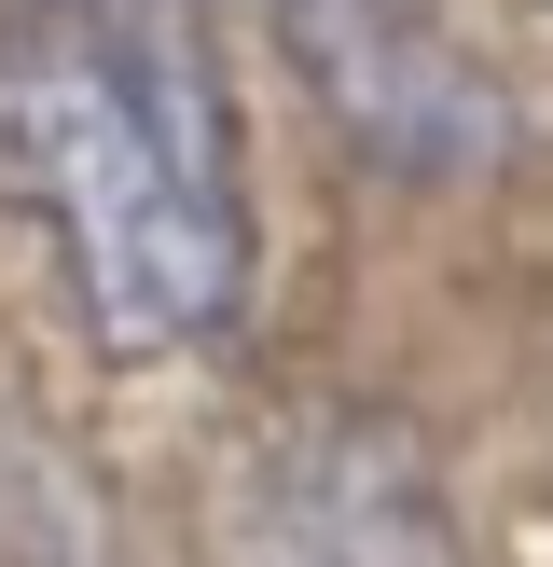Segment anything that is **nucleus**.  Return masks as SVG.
I'll return each mask as SVG.
<instances>
[{
  "mask_svg": "<svg viewBox=\"0 0 553 567\" xmlns=\"http://www.w3.org/2000/svg\"><path fill=\"white\" fill-rule=\"evenodd\" d=\"M291 83L319 97V125L346 138V166L415 194H470L512 153V83L457 42L442 0H263Z\"/></svg>",
  "mask_w": 553,
  "mask_h": 567,
  "instance_id": "nucleus-3",
  "label": "nucleus"
},
{
  "mask_svg": "<svg viewBox=\"0 0 553 567\" xmlns=\"http://www.w3.org/2000/svg\"><path fill=\"white\" fill-rule=\"evenodd\" d=\"M208 567H470L442 457L387 402H276L208 457Z\"/></svg>",
  "mask_w": 553,
  "mask_h": 567,
  "instance_id": "nucleus-2",
  "label": "nucleus"
},
{
  "mask_svg": "<svg viewBox=\"0 0 553 567\" xmlns=\"http://www.w3.org/2000/svg\"><path fill=\"white\" fill-rule=\"evenodd\" d=\"M0 208L42 236L97 360L166 374L236 347L263 181L208 0H0Z\"/></svg>",
  "mask_w": 553,
  "mask_h": 567,
  "instance_id": "nucleus-1",
  "label": "nucleus"
}]
</instances>
